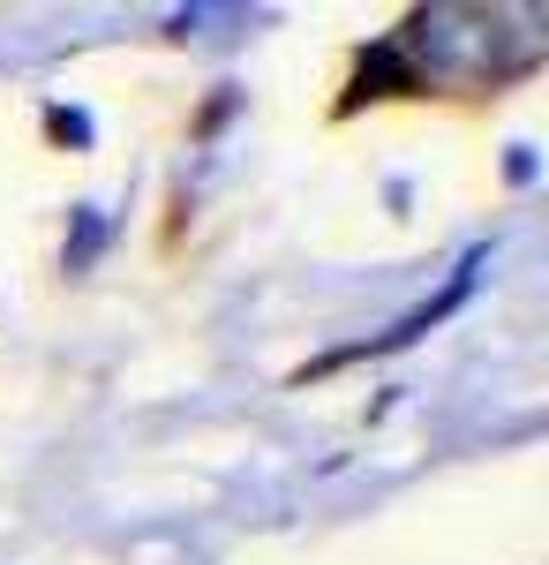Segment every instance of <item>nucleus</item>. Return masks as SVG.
Masks as SVG:
<instances>
[{
  "mask_svg": "<svg viewBox=\"0 0 549 565\" xmlns=\"http://www.w3.org/2000/svg\"><path fill=\"white\" fill-rule=\"evenodd\" d=\"M512 15H489V8H422L407 23V53H422L429 76H505V31Z\"/></svg>",
  "mask_w": 549,
  "mask_h": 565,
  "instance_id": "nucleus-1",
  "label": "nucleus"
}]
</instances>
